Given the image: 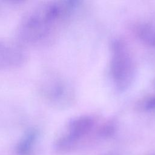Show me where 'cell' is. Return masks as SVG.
<instances>
[{
    "instance_id": "1",
    "label": "cell",
    "mask_w": 155,
    "mask_h": 155,
    "mask_svg": "<svg viewBox=\"0 0 155 155\" xmlns=\"http://www.w3.org/2000/svg\"><path fill=\"white\" fill-rule=\"evenodd\" d=\"M77 1H47L30 8L22 16L17 28L19 41L39 45L53 39L79 6Z\"/></svg>"
},
{
    "instance_id": "2",
    "label": "cell",
    "mask_w": 155,
    "mask_h": 155,
    "mask_svg": "<svg viewBox=\"0 0 155 155\" xmlns=\"http://www.w3.org/2000/svg\"><path fill=\"white\" fill-rule=\"evenodd\" d=\"M135 72L134 59L127 44L122 39L113 40L111 45L110 73L117 89L127 90L133 81Z\"/></svg>"
},
{
    "instance_id": "3",
    "label": "cell",
    "mask_w": 155,
    "mask_h": 155,
    "mask_svg": "<svg viewBox=\"0 0 155 155\" xmlns=\"http://www.w3.org/2000/svg\"><path fill=\"white\" fill-rule=\"evenodd\" d=\"M97 119L94 116L83 115L71 119L56 141V148L61 152H68L97 129Z\"/></svg>"
},
{
    "instance_id": "4",
    "label": "cell",
    "mask_w": 155,
    "mask_h": 155,
    "mask_svg": "<svg viewBox=\"0 0 155 155\" xmlns=\"http://www.w3.org/2000/svg\"><path fill=\"white\" fill-rule=\"evenodd\" d=\"M39 89L45 101L55 107H65L72 99L70 86L64 79L55 74L44 77Z\"/></svg>"
},
{
    "instance_id": "5",
    "label": "cell",
    "mask_w": 155,
    "mask_h": 155,
    "mask_svg": "<svg viewBox=\"0 0 155 155\" xmlns=\"http://www.w3.org/2000/svg\"><path fill=\"white\" fill-rule=\"evenodd\" d=\"M27 58V53L21 45L0 39V68L19 67L25 62Z\"/></svg>"
},
{
    "instance_id": "6",
    "label": "cell",
    "mask_w": 155,
    "mask_h": 155,
    "mask_svg": "<svg viewBox=\"0 0 155 155\" xmlns=\"http://www.w3.org/2000/svg\"><path fill=\"white\" fill-rule=\"evenodd\" d=\"M133 30L142 43L155 49V24L147 21H139L133 25Z\"/></svg>"
},
{
    "instance_id": "7",
    "label": "cell",
    "mask_w": 155,
    "mask_h": 155,
    "mask_svg": "<svg viewBox=\"0 0 155 155\" xmlns=\"http://www.w3.org/2000/svg\"><path fill=\"white\" fill-rule=\"evenodd\" d=\"M38 137V131L30 129L26 131L17 145V152L19 155H27L30 153Z\"/></svg>"
},
{
    "instance_id": "8",
    "label": "cell",
    "mask_w": 155,
    "mask_h": 155,
    "mask_svg": "<svg viewBox=\"0 0 155 155\" xmlns=\"http://www.w3.org/2000/svg\"><path fill=\"white\" fill-rule=\"evenodd\" d=\"M139 110L148 111L155 110V94L148 95L140 99L137 104Z\"/></svg>"
},
{
    "instance_id": "9",
    "label": "cell",
    "mask_w": 155,
    "mask_h": 155,
    "mask_svg": "<svg viewBox=\"0 0 155 155\" xmlns=\"http://www.w3.org/2000/svg\"><path fill=\"white\" fill-rule=\"evenodd\" d=\"M154 87H155V79H154Z\"/></svg>"
},
{
    "instance_id": "10",
    "label": "cell",
    "mask_w": 155,
    "mask_h": 155,
    "mask_svg": "<svg viewBox=\"0 0 155 155\" xmlns=\"http://www.w3.org/2000/svg\"><path fill=\"white\" fill-rule=\"evenodd\" d=\"M153 155H155V154H153Z\"/></svg>"
}]
</instances>
